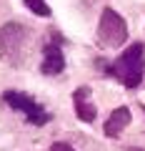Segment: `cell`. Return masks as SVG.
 I'll list each match as a JSON object with an SVG mask.
<instances>
[{
  "mask_svg": "<svg viewBox=\"0 0 145 151\" xmlns=\"http://www.w3.org/2000/svg\"><path fill=\"white\" fill-rule=\"evenodd\" d=\"M25 40V28L20 23H5L0 28V58H15Z\"/></svg>",
  "mask_w": 145,
  "mask_h": 151,
  "instance_id": "4",
  "label": "cell"
},
{
  "mask_svg": "<svg viewBox=\"0 0 145 151\" xmlns=\"http://www.w3.org/2000/svg\"><path fill=\"white\" fill-rule=\"evenodd\" d=\"M143 70H145V48H143V43H133L113 63L110 73H113L125 88H138L140 81H143Z\"/></svg>",
  "mask_w": 145,
  "mask_h": 151,
  "instance_id": "1",
  "label": "cell"
},
{
  "mask_svg": "<svg viewBox=\"0 0 145 151\" xmlns=\"http://www.w3.org/2000/svg\"><path fill=\"white\" fill-rule=\"evenodd\" d=\"M130 151H143V149H130Z\"/></svg>",
  "mask_w": 145,
  "mask_h": 151,
  "instance_id": "10",
  "label": "cell"
},
{
  "mask_svg": "<svg viewBox=\"0 0 145 151\" xmlns=\"http://www.w3.org/2000/svg\"><path fill=\"white\" fill-rule=\"evenodd\" d=\"M3 101H5L10 108L25 113V119L30 121V124H35V126H43V124H48V121H50V113H45L43 108L38 106V101H33V98L25 96V93L5 91V93H3Z\"/></svg>",
  "mask_w": 145,
  "mask_h": 151,
  "instance_id": "3",
  "label": "cell"
},
{
  "mask_svg": "<svg viewBox=\"0 0 145 151\" xmlns=\"http://www.w3.org/2000/svg\"><path fill=\"white\" fill-rule=\"evenodd\" d=\"M98 40H100L105 48H120V45L128 40V25L125 20L113 10V8H105L98 23Z\"/></svg>",
  "mask_w": 145,
  "mask_h": 151,
  "instance_id": "2",
  "label": "cell"
},
{
  "mask_svg": "<svg viewBox=\"0 0 145 151\" xmlns=\"http://www.w3.org/2000/svg\"><path fill=\"white\" fill-rule=\"evenodd\" d=\"M50 151H75V149H73V146H68V144H63V141H58V144L50 146Z\"/></svg>",
  "mask_w": 145,
  "mask_h": 151,
  "instance_id": "9",
  "label": "cell"
},
{
  "mask_svg": "<svg viewBox=\"0 0 145 151\" xmlns=\"http://www.w3.org/2000/svg\"><path fill=\"white\" fill-rule=\"evenodd\" d=\"M88 86H80L75 91V96H73V101H75V113H78V119L80 121H85V124H93L95 121V116H98V111H95V103L93 101H88Z\"/></svg>",
  "mask_w": 145,
  "mask_h": 151,
  "instance_id": "6",
  "label": "cell"
},
{
  "mask_svg": "<svg viewBox=\"0 0 145 151\" xmlns=\"http://www.w3.org/2000/svg\"><path fill=\"white\" fill-rule=\"evenodd\" d=\"M25 8L30 13H35V15H40V18H50V8H48L45 0H25Z\"/></svg>",
  "mask_w": 145,
  "mask_h": 151,
  "instance_id": "8",
  "label": "cell"
},
{
  "mask_svg": "<svg viewBox=\"0 0 145 151\" xmlns=\"http://www.w3.org/2000/svg\"><path fill=\"white\" fill-rule=\"evenodd\" d=\"M130 124V108L128 106H120L115 108L113 113H110V119L105 121V136H120L123 134V129Z\"/></svg>",
  "mask_w": 145,
  "mask_h": 151,
  "instance_id": "7",
  "label": "cell"
},
{
  "mask_svg": "<svg viewBox=\"0 0 145 151\" xmlns=\"http://www.w3.org/2000/svg\"><path fill=\"white\" fill-rule=\"evenodd\" d=\"M40 68H43L45 76H58V73H63V68H65V55H63V50H60L58 45H45Z\"/></svg>",
  "mask_w": 145,
  "mask_h": 151,
  "instance_id": "5",
  "label": "cell"
}]
</instances>
